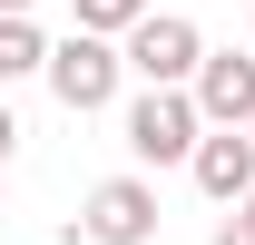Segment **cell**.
Segmentation results:
<instances>
[{"label": "cell", "instance_id": "6da1fadb", "mask_svg": "<svg viewBox=\"0 0 255 245\" xmlns=\"http://www.w3.org/2000/svg\"><path fill=\"white\" fill-rule=\"evenodd\" d=\"M118 137H128L137 167H187L196 137H206V118H196L187 89H137V98H128V118H118Z\"/></svg>", "mask_w": 255, "mask_h": 245}, {"label": "cell", "instance_id": "7a4b0ae2", "mask_svg": "<svg viewBox=\"0 0 255 245\" xmlns=\"http://www.w3.org/2000/svg\"><path fill=\"white\" fill-rule=\"evenodd\" d=\"M118 59H128V79H137V89H187L196 59H206V30H196L187 10H147V20L118 39Z\"/></svg>", "mask_w": 255, "mask_h": 245}, {"label": "cell", "instance_id": "3957f363", "mask_svg": "<svg viewBox=\"0 0 255 245\" xmlns=\"http://www.w3.org/2000/svg\"><path fill=\"white\" fill-rule=\"evenodd\" d=\"M49 98H59L69 118H98L108 98H118V79H128V59H118V39H89V30H69V39H49Z\"/></svg>", "mask_w": 255, "mask_h": 245}, {"label": "cell", "instance_id": "277c9868", "mask_svg": "<svg viewBox=\"0 0 255 245\" xmlns=\"http://www.w3.org/2000/svg\"><path fill=\"white\" fill-rule=\"evenodd\" d=\"M157 186L137 177V167H128V177H98L89 196H79V226H69V236L79 245H157Z\"/></svg>", "mask_w": 255, "mask_h": 245}, {"label": "cell", "instance_id": "5b68a950", "mask_svg": "<svg viewBox=\"0 0 255 245\" xmlns=\"http://www.w3.org/2000/svg\"><path fill=\"white\" fill-rule=\"evenodd\" d=\"M187 98H196L206 127H255V49H206Z\"/></svg>", "mask_w": 255, "mask_h": 245}, {"label": "cell", "instance_id": "8992f818", "mask_svg": "<svg viewBox=\"0 0 255 245\" xmlns=\"http://www.w3.org/2000/svg\"><path fill=\"white\" fill-rule=\"evenodd\" d=\"M187 177L206 186L216 206H246V196H255V137H246V127H206L196 157H187Z\"/></svg>", "mask_w": 255, "mask_h": 245}, {"label": "cell", "instance_id": "52a82bcc", "mask_svg": "<svg viewBox=\"0 0 255 245\" xmlns=\"http://www.w3.org/2000/svg\"><path fill=\"white\" fill-rule=\"evenodd\" d=\"M39 69H49V30L39 20H0V89H20Z\"/></svg>", "mask_w": 255, "mask_h": 245}, {"label": "cell", "instance_id": "ba28073f", "mask_svg": "<svg viewBox=\"0 0 255 245\" xmlns=\"http://www.w3.org/2000/svg\"><path fill=\"white\" fill-rule=\"evenodd\" d=\"M147 10H157V0H69V30H89V39H128Z\"/></svg>", "mask_w": 255, "mask_h": 245}, {"label": "cell", "instance_id": "9c48e42d", "mask_svg": "<svg viewBox=\"0 0 255 245\" xmlns=\"http://www.w3.org/2000/svg\"><path fill=\"white\" fill-rule=\"evenodd\" d=\"M10 147H20V118H10V98H0V177H10Z\"/></svg>", "mask_w": 255, "mask_h": 245}, {"label": "cell", "instance_id": "30bf717a", "mask_svg": "<svg viewBox=\"0 0 255 245\" xmlns=\"http://www.w3.org/2000/svg\"><path fill=\"white\" fill-rule=\"evenodd\" d=\"M206 245H255V226H246V216H226V226H216Z\"/></svg>", "mask_w": 255, "mask_h": 245}, {"label": "cell", "instance_id": "8fae6325", "mask_svg": "<svg viewBox=\"0 0 255 245\" xmlns=\"http://www.w3.org/2000/svg\"><path fill=\"white\" fill-rule=\"evenodd\" d=\"M30 10H39V0H0V20H30Z\"/></svg>", "mask_w": 255, "mask_h": 245}, {"label": "cell", "instance_id": "7c38bea8", "mask_svg": "<svg viewBox=\"0 0 255 245\" xmlns=\"http://www.w3.org/2000/svg\"><path fill=\"white\" fill-rule=\"evenodd\" d=\"M236 216H246V226H255V196H246V206H236Z\"/></svg>", "mask_w": 255, "mask_h": 245}, {"label": "cell", "instance_id": "4fadbf2b", "mask_svg": "<svg viewBox=\"0 0 255 245\" xmlns=\"http://www.w3.org/2000/svg\"><path fill=\"white\" fill-rule=\"evenodd\" d=\"M246 20H255V0H246Z\"/></svg>", "mask_w": 255, "mask_h": 245}, {"label": "cell", "instance_id": "5bb4252c", "mask_svg": "<svg viewBox=\"0 0 255 245\" xmlns=\"http://www.w3.org/2000/svg\"><path fill=\"white\" fill-rule=\"evenodd\" d=\"M246 137H255V127H246Z\"/></svg>", "mask_w": 255, "mask_h": 245}]
</instances>
